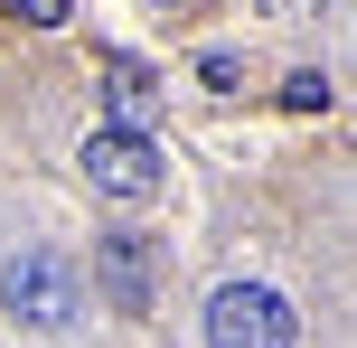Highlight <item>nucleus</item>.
Listing matches in <instances>:
<instances>
[{
	"instance_id": "nucleus-1",
	"label": "nucleus",
	"mask_w": 357,
	"mask_h": 348,
	"mask_svg": "<svg viewBox=\"0 0 357 348\" xmlns=\"http://www.w3.org/2000/svg\"><path fill=\"white\" fill-rule=\"evenodd\" d=\"M85 179L104 188V198H123V207H142V198H160V142H151L142 123H104V132H85Z\"/></svg>"
},
{
	"instance_id": "nucleus-2",
	"label": "nucleus",
	"mask_w": 357,
	"mask_h": 348,
	"mask_svg": "<svg viewBox=\"0 0 357 348\" xmlns=\"http://www.w3.org/2000/svg\"><path fill=\"white\" fill-rule=\"evenodd\" d=\"M207 348H291V301L273 282H226L207 301Z\"/></svg>"
},
{
	"instance_id": "nucleus-3",
	"label": "nucleus",
	"mask_w": 357,
	"mask_h": 348,
	"mask_svg": "<svg viewBox=\"0 0 357 348\" xmlns=\"http://www.w3.org/2000/svg\"><path fill=\"white\" fill-rule=\"evenodd\" d=\"M0 301H10V320H29V330H66V320L85 311V292H75V273H66L56 255L0 264Z\"/></svg>"
},
{
	"instance_id": "nucleus-4",
	"label": "nucleus",
	"mask_w": 357,
	"mask_h": 348,
	"mask_svg": "<svg viewBox=\"0 0 357 348\" xmlns=\"http://www.w3.org/2000/svg\"><path fill=\"white\" fill-rule=\"evenodd\" d=\"M94 273H104L113 311H151V245H142V236H104Z\"/></svg>"
},
{
	"instance_id": "nucleus-5",
	"label": "nucleus",
	"mask_w": 357,
	"mask_h": 348,
	"mask_svg": "<svg viewBox=\"0 0 357 348\" xmlns=\"http://www.w3.org/2000/svg\"><path fill=\"white\" fill-rule=\"evenodd\" d=\"M104 104H113V123H142V132H151V113H160V75H151L142 56H104Z\"/></svg>"
},
{
	"instance_id": "nucleus-6",
	"label": "nucleus",
	"mask_w": 357,
	"mask_h": 348,
	"mask_svg": "<svg viewBox=\"0 0 357 348\" xmlns=\"http://www.w3.org/2000/svg\"><path fill=\"white\" fill-rule=\"evenodd\" d=\"M282 104H291V113H320V104H329V75H320V66L282 75Z\"/></svg>"
},
{
	"instance_id": "nucleus-7",
	"label": "nucleus",
	"mask_w": 357,
	"mask_h": 348,
	"mask_svg": "<svg viewBox=\"0 0 357 348\" xmlns=\"http://www.w3.org/2000/svg\"><path fill=\"white\" fill-rule=\"evenodd\" d=\"M197 75H207L216 94H235V85H245V75H235V56H226V47H207V56H197Z\"/></svg>"
},
{
	"instance_id": "nucleus-8",
	"label": "nucleus",
	"mask_w": 357,
	"mask_h": 348,
	"mask_svg": "<svg viewBox=\"0 0 357 348\" xmlns=\"http://www.w3.org/2000/svg\"><path fill=\"white\" fill-rule=\"evenodd\" d=\"M19 19H29V29H56V19H66V0H10Z\"/></svg>"
},
{
	"instance_id": "nucleus-9",
	"label": "nucleus",
	"mask_w": 357,
	"mask_h": 348,
	"mask_svg": "<svg viewBox=\"0 0 357 348\" xmlns=\"http://www.w3.org/2000/svg\"><path fill=\"white\" fill-rule=\"evenodd\" d=\"M264 10H291V0H264Z\"/></svg>"
}]
</instances>
